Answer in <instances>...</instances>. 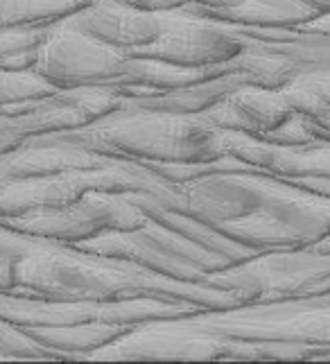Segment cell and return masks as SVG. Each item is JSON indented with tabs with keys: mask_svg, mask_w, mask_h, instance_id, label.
<instances>
[{
	"mask_svg": "<svg viewBox=\"0 0 330 364\" xmlns=\"http://www.w3.org/2000/svg\"><path fill=\"white\" fill-rule=\"evenodd\" d=\"M50 301H111L168 299L208 308L228 296L208 283H188L159 274L134 260L102 256L88 249H66L39 242L16 260V287L9 294Z\"/></svg>",
	"mask_w": 330,
	"mask_h": 364,
	"instance_id": "6da1fadb",
	"label": "cell"
},
{
	"mask_svg": "<svg viewBox=\"0 0 330 364\" xmlns=\"http://www.w3.org/2000/svg\"><path fill=\"white\" fill-rule=\"evenodd\" d=\"M97 154L134 163H218L226 156L222 129L201 114L134 102L116 107L80 129L61 132Z\"/></svg>",
	"mask_w": 330,
	"mask_h": 364,
	"instance_id": "7a4b0ae2",
	"label": "cell"
},
{
	"mask_svg": "<svg viewBox=\"0 0 330 364\" xmlns=\"http://www.w3.org/2000/svg\"><path fill=\"white\" fill-rule=\"evenodd\" d=\"M129 66L132 57L124 50L100 41L61 18L48 25L43 41L36 48L32 70L55 89L107 86L118 91Z\"/></svg>",
	"mask_w": 330,
	"mask_h": 364,
	"instance_id": "3957f363",
	"label": "cell"
},
{
	"mask_svg": "<svg viewBox=\"0 0 330 364\" xmlns=\"http://www.w3.org/2000/svg\"><path fill=\"white\" fill-rule=\"evenodd\" d=\"M147 222V213L138 206L129 193L93 191L63 206L30 208L18 215H0V224L23 235L59 242H84L91 237L138 229Z\"/></svg>",
	"mask_w": 330,
	"mask_h": 364,
	"instance_id": "277c9868",
	"label": "cell"
},
{
	"mask_svg": "<svg viewBox=\"0 0 330 364\" xmlns=\"http://www.w3.org/2000/svg\"><path fill=\"white\" fill-rule=\"evenodd\" d=\"M240 53L243 43L222 28L218 18L179 7L161 11V34L149 46L127 55L159 59L181 68L213 70L226 66Z\"/></svg>",
	"mask_w": 330,
	"mask_h": 364,
	"instance_id": "5b68a950",
	"label": "cell"
},
{
	"mask_svg": "<svg viewBox=\"0 0 330 364\" xmlns=\"http://www.w3.org/2000/svg\"><path fill=\"white\" fill-rule=\"evenodd\" d=\"M66 21L124 53H136L161 34V11L141 9L127 0H88Z\"/></svg>",
	"mask_w": 330,
	"mask_h": 364,
	"instance_id": "8992f818",
	"label": "cell"
},
{
	"mask_svg": "<svg viewBox=\"0 0 330 364\" xmlns=\"http://www.w3.org/2000/svg\"><path fill=\"white\" fill-rule=\"evenodd\" d=\"M134 323H111V321H91V323H70V326H25V333L36 342L57 350V353H78L93 350L111 344L132 328Z\"/></svg>",
	"mask_w": 330,
	"mask_h": 364,
	"instance_id": "52a82bcc",
	"label": "cell"
},
{
	"mask_svg": "<svg viewBox=\"0 0 330 364\" xmlns=\"http://www.w3.org/2000/svg\"><path fill=\"white\" fill-rule=\"evenodd\" d=\"M88 0H0V30L41 28L82 9Z\"/></svg>",
	"mask_w": 330,
	"mask_h": 364,
	"instance_id": "ba28073f",
	"label": "cell"
},
{
	"mask_svg": "<svg viewBox=\"0 0 330 364\" xmlns=\"http://www.w3.org/2000/svg\"><path fill=\"white\" fill-rule=\"evenodd\" d=\"M39 240L36 237H30V235H23L14 229L5 227V224H0V258H14L18 260L21 256H25L28 251H32Z\"/></svg>",
	"mask_w": 330,
	"mask_h": 364,
	"instance_id": "9c48e42d",
	"label": "cell"
}]
</instances>
